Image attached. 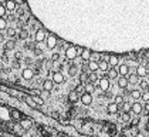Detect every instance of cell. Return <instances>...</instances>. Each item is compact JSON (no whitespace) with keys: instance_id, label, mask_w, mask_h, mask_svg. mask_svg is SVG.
I'll return each instance as SVG.
<instances>
[{"instance_id":"1","label":"cell","mask_w":149,"mask_h":137,"mask_svg":"<svg viewBox=\"0 0 149 137\" xmlns=\"http://www.w3.org/2000/svg\"><path fill=\"white\" fill-rule=\"evenodd\" d=\"M77 49L74 47V46H68L67 47V50H66V57L67 59H70V60H74L75 57H77Z\"/></svg>"},{"instance_id":"2","label":"cell","mask_w":149,"mask_h":137,"mask_svg":"<svg viewBox=\"0 0 149 137\" xmlns=\"http://www.w3.org/2000/svg\"><path fill=\"white\" fill-rule=\"evenodd\" d=\"M98 82H99V89L102 91H107L109 89V79L108 77H102V79H99Z\"/></svg>"},{"instance_id":"3","label":"cell","mask_w":149,"mask_h":137,"mask_svg":"<svg viewBox=\"0 0 149 137\" xmlns=\"http://www.w3.org/2000/svg\"><path fill=\"white\" fill-rule=\"evenodd\" d=\"M46 34H47V33H46L44 30H41V29H40V30H37V32H36V36H34L36 42L41 43L43 40H46V39H47V36H46Z\"/></svg>"},{"instance_id":"4","label":"cell","mask_w":149,"mask_h":137,"mask_svg":"<svg viewBox=\"0 0 149 137\" xmlns=\"http://www.w3.org/2000/svg\"><path fill=\"white\" fill-rule=\"evenodd\" d=\"M81 103H83L84 106H90V104L92 103V96H91V93H84L83 96H81Z\"/></svg>"},{"instance_id":"5","label":"cell","mask_w":149,"mask_h":137,"mask_svg":"<svg viewBox=\"0 0 149 137\" xmlns=\"http://www.w3.org/2000/svg\"><path fill=\"white\" fill-rule=\"evenodd\" d=\"M53 82H54V84H61L64 82V76L60 71H57V73L53 74Z\"/></svg>"},{"instance_id":"6","label":"cell","mask_w":149,"mask_h":137,"mask_svg":"<svg viewBox=\"0 0 149 137\" xmlns=\"http://www.w3.org/2000/svg\"><path fill=\"white\" fill-rule=\"evenodd\" d=\"M55 46H57V39L51 34V36L47 37V47H49V49H54Z\"/></svg>"},{"instance_id":"7","label":"cell","mask_w":149,"mask_h":137,"mask_svg":"<svg viewBox=\"0 0 149 137\" xmlns=\"http://www.w3.org/2000/svg\"><path fill=\"white\" fill-rule=\"evenodd\" d=\"M4 7H6V10H10V12H13V10L16 9V1H14V0H6V3H4Z\"/></svg>"},{"instance_id":"8","label":"cell","mask_w":149,"mask_h":137,"mask_svg":"<svg viewBox=\"0 0 149 137\" xmlns=\"http://www.w3.org/2000/svg\"><path fill=\"white\" fill-rule=\"evenodd\" d=\"M33 77V70L31 68H24L23 70V79L24 80H31Z\"/></svg>"},{"instance_id":"9","label":"cell","mask_w":149,"mask_h":137,"mask_svg":"<svg viewBox=\"0 0 149 137\" xmlns=\"http://www.w3.org/2000/svg\"><path fill=\"white\" fill-rule=\"evenodd\" d=\"M132 111L135 114H141L142 113V104L141 103H132Z\"/></svg>"},{"instance_id":"10","label":"cell","mask_w":149,"mask_h":137,"mask_svg":"<svg viewBox=\"0 0 149 137\" xmlns=\"http://www.w3.org/2000/svg\"><path fill=\"white\" fill-rule=\"evenodd\" d=\"M128 83H129V82H128V79H126L125 76H121L119 80H118V86H119L121 89H125V87L128 86Z\"/></svg>"},{"instance_id":"11","label":"cell","mask_w":149,"mask_h":137,"mask_svg":"<svg viewBox=\"0 0 149 137\" xmlns=\"http://www.w3.org/2000/svg\"><path fill=\"white\" fill-rule=\"evenodd\" d=\"M107 109H108V113H111V114H115L116 111H118V104H116L115 102H114V103H109Z\"/></svg>"},{"instance_id":"12","label":"cell","mask_w":149,"mask_h":137,"mask_svg":"<svg viewBox=\"0 0 149 137\" xmlns=\"http://www.w3.org/2000/svg\"><path fill=\"white\" fill-rule=\"evenodd\" d=\"M146 68H145V66H138L136 67V74L139 76V77H145L146 76Z\"/></svg>"},{"instance_id":"13","label":"cell","mask_w":149,"mask_h":137,"mask_svg":"<svg viewBox=\"0 0 149 137\" xmlns=\"http://www.w3.org/2000/svg\"><path fill=\"white\" fill-rule=\"evenodd\" d=\"M129 73V67L126 66V64H121V67L118 70V74H121V76H126Z\"/></svg>"},{"instance_id":"14","label":"cell","mask_w":149,"mask_h":137,"mask_svg":"<svg viewBox=\"0 0 149 137\" xmlns=\"http://www.w3.org/2000/svg\"><path fill=\"white\" fill-rule=\"evenodd\" d=\"M43 87H44V90H53V87H54V82L53 80H44V83H43Z\"/></svg>"},{"instance_id":"15","label":"cell","mask_w":149,"mask_h":137,"mask_svg":"<svg viewBox=\"0 0 149 137\" xmlns=\"http://www.w3.org/2000/svg\"><path fill=\"white\" fill-rule=\"evenodd\" d=\"M108 62H104V60H101V62H98V68L101 70V71H108Z\"/></svg>"},{"instance_id":"16","label":"cell","mask_w":149,"mask_h":137,"mask_svg":"<svg viewBox=\"0 0 149 137\" xmlns=\"http://www.w3.org/2000/svg\"><path fill=\"white\" fill-rule=\"evenodd\" d=\"M78 73V67L77 66H74V64H71L70 67H68V74L71 76V77H74L75 74Z\"/></svg>"},{"instance_id":"17","label":"cell","mask_w":149,"mask_h":137,"mask_svg":"<svg viewBox=\"0 0 149 137\" xmlns=\"http://www.w3.org/2000/svg\"><path fill=\"white\" fill-rule=\"evenodd\" d=\"M118 63H119V59H118L116 56H111L109 60H108V64H109V66H118Z\"/></svg>"},{"instance_id":"18","label":"cell","mask_w":149,"mask_h":137,"mask_svg":"<svg viewBox=\"0 0 149 137\" xmlns=\"http://www.w3.org/2000/svg\"><path fill=\"white\" fill-rule=\"evenodd\" d=\"M88 68H90L91 71H97V70H98V62H94V60L90 62V63H88Z\"/></svg>"},{"instance_id":"19","label":"cell","mask_w":149,"mask_h":137,"mask_svg":"<svg viewBox=\"0 0 149 137\" xmlns=\"http://www.w3.org/2000/svg\"><path fill=\"white\" fill-rule=\"evenodd\" d=\"M77 99H78L77 91H70V94H68V100H70L71 103H75L77 102Z\"/></svg>"},{"instance_id":"20","label":"cell","mask_w":149,"mask_h":137,"mask_svg":"<svg viewBox=\"0 0 149 137\" xmlns=\"http://www.w3.org/2000/svg\"><path fill=\"white\" fill-rule=\"evenodd\" d=\"M141 94H142V91H139V90H132V91H131V97H132L133 100L141 99Z\"/></svg>"},{"instance_id":"21","label":"cell","mask_w":149,"mask_h":137,"mask_svg":"<svg viewBox=\"0 0 149 137\" xmlns=\"http://www.w3.org/2000/svg\"><path fill=\"white\" fill-rule=\"evenodd\" d=\"M118 77V71H116L115 68H109V71H108V79H116Z\"/></svg>"},{"instance_id":"22","label":"cell","mask_w":149,"mask_h":137,"mask_svg":"<svg viewBox=\"0 0 149 137\" xmlns=\"http://www.w3.org/2000/svg\"><path fill=\"white\" fill-rule=\"evenodd\" d=\"M88 80H90L91 83H95V82H98V76H97V73H95V71H92V73L88 76Z\"/></svg>"},{"instance_id":"23","label":"cell","mask_w":149,"mask_h":137,"mask_svg":"<svg viewBox=\"0 0 149 137\" xmlns=\"http://www.w3.org/2000/svg\"><path fill=\"white\" fill-rule=\"evenodd\" d=\"M20 124H21V127H23V129H26V130L31 127V121H30V120H23Z\"/></svg>"},{"instance_id":"24","label":"cell","mask_w":149,"mask_h":137,"mask_svg":"<svg viewBox=\"0 0 149 137\" xmlns=\"http://www.w3.org/2000/svg\"><path fill=\"white\" fill-rule=\"evenodd\" d=\"M114 102L116 103V104H118V106H122V104H124V97H122V96H119V94H118V96H115V99H114Z\"/></svg>"},{"instance_id":"25","label":"cell","mask_w":149,"mask_h":137,"mask_svg":"<svg viewBox=\"0 0 149 137\" xmlns=\"http://www.w3.org/2000/svg\"><path fill=\"white\" fill-rule=\"evenodd\" d=\"M141 99H142L144 102H149V91H148V90H144V91H142Z\"/></svg>"},{"instance_id":"26","label":"cell","mask_w":149,"mask_h":137,"mask_svg":"<svg viewBox=\"0 0 149 137\" xmlns=\"http://www.w3.org/2000/svg\"><path fill=\"white\" fill-rule=\"evenodd\" d=\"M122 109H124L125 113H129V110H132V104H129V103H124V104H122Z\"/></svg>"},{"instance_id":"27","label":"cell","mask_w":149,"mask_h":137,"mask_svg":"<svg viewBox=\"0 0 149 137\" xmlns=\"http://www.w3.org/2000/svg\"><path fill=\"white\" fill-rule=\"evenodd\" d=\"M12 117H13L14 120L21 119V113H20V111H17V110H13V111H12Z\"/></svg>"},{"instance_id":"28","label":"cell","mask_w":149,"mask_h":137,"mask_svg":"<svg viewBox=\"0 0 149 137\" xmlns=\"http://www.w3.org/2000/svg\"><path fill=\"white\" fill-rule=\"evenodd\" d=\"M33 100L36 104H43L44 103V99H41V96H33Z\"/></svg>"},{"instance_id":"29","label":"cell","mask_w":149,"mask_h":137,"mask_svg":"<svg viewBox=\"0 0 149 137\" xmlns=\"http://www.w3.org/2000/svg\"><path fill=\"white\" fill-rule=\"evenodd\" d=\"M119 119H122V121H129V120H131V116H129V113H125V111H124Z\"/></svg>"},{"instance_id":"30","label":"cell","mask_w":149,"mask_h":137,"mask_svg":"<svg viewBox=\"0 0 149 137\" xmlns=\"http://www.w3.org/2000/svg\"><path fill=\"white\" fill-rule=\"evenodd\" d=\"M91 91H94V86L91 83H87L85 84V93H91Z\"/></svg>"},{"instance_id":"31","label":"cell","mask_w":149,"mask_h":137,"mask_svg":"<svg viewBox=\"0 0 149 137\" xmlns=\"http://www.w3.org/2000/svg\"><path fill=\"white\" fill-rule=\"evenodd\" d=\"M90 54H91V51H90V50H83V53H81V57H83L84 60H87V59H90Z\"/></svg>"},{"instance_id":"32","label":"cell","mask_w":149,"mask_h":137,"mask_svg":"<svg viewBox=\"0 0 149 137\" xmlns=\"http://www.w3.org/2000/svg\"><path fill=\"white\" fill-rule=\"evenodd\" d=\"M26 102H27V104H29V106H31V107H36V106H37V104L34 103L33 97H26Z\"/></svg>"},{"instance_id":"33","label":"cell","mask_w":149,"mask_h":137,"mask_svg":"<svg viewBox=\"0 0 149 137\" xmlns=\"http://www.w3.org/2000/svg\"><path fill=\"white\" fill-rule=\"evenodd\" d=\"M7 27V24H6V20L3 19V17H0V30H4Z\"/></svg>"},{"instance_id":"34","label":"cell","mask_w":149,"mask_h":137,"mask_svg":"<svg viewBox=\"0 0 149 137\" xmlns=\"http://www.w3.org/2000/svg\"><path fill=\"white\" fill-rule=\"evenodd\" d=\"M90 59H92L94 62H97L99 59V56H98V53H95V51H91V54H90Z\"/></svg>"},{"instance_id":"35","label":"cell","mask_w":149,"mask_h":137,"mask_svg":"<svg viewBox=\"0 0 149 137\" xmlns=\"http://www.w3.org/2000/svg\"><path fill=\"white\" fill-rule=\"evenodd\" d=\"M138 77H139L138 74H136V76H131V77L128 79V82H131V83H138Z\"/></svg>"},{"instance_id":"36","label":"cell","mask_w":149,"mask_h":137,"mask_svg":"<svg viewBox=\"0 0 149 137\" xmlns=\"http://www.w3.org/2000/svg\"><path fill=\"white\" fill-rule=\"evenodd\" d=\"M27 30H21V32H20V34H18V36H20V39H23V40H24V39H27Z\"/></svg>"},{"instance_id":"37","label":"cell","mask_w":149,"mask_h":137,"mask_svg":"<svg viewBox=\"0 0 149 137\" xmlns=\"http://www.w3.org/2000/svg\"><path fill=\"white\" fill-rule=\"evenodd\" d=\"M14 34H16V30H14V29H7V36H9V37H13Z\"/></svg>"},{"instance_id":"38","label":"cell","mask_w":149,"mask_h":137,"mask_svg":"<svg viewBox=\"0 0 149 137\" xmlns=\"http://www.w3.org/2000/svg\"><path fill=\"white\" fill-rule=\"evenodd\" d=\"M41 99H49V96H50V93L47 91V90H44V91H41Z\"/></svg>"},{"instance_id":"39","label":"cell","mask_w":149,"mask_h":137,"mask_svg":"<svg viewBox=\"0 0 149 137\" xmlns=\"http://www.w3.org/2000/svg\"><path fill=\"white\" fill-rule=\"evenodd\" d=\"M4 15H6V7L3 4H0V17H3Z\"/></svg>"},{"instance_id":"40","label":"cell","mask_w":149,"mask_h":137,"mask_svg":"<svg viewBox=\"0 0 149 137\" xmlns=\"http://www.w3.org/2000/svg\"><path fill=\"white\" fill-rule=\"evenodd\" d=\"M139 84H141V87H142V89H144V90H146V87H148V82H146V80H142V82H141V83H139Z\"/></svg>"},{"instance_id":"41","label":"cell","mask_w":149,"mask_h":137,"mask_svg":"<svg viewBox=\"0 0 149 137\" xmlns=\"http://www.w3.org/2000/svg\"><path fill=\"white\" fill-rule=\"evenodd\" d=\"M14 47V43L13 42H7L6 43V49H13Z\"/></svg>"},{"instance_id":"42","label":"cell","mask_w":149,"mask_h":137,"mask_svg":"<svg viewBox=\"0 0 149 137\" xmlns=\"http://www.w3.org/2000/svg\"><path fill=\"white\" fill-rule=\"evenodd\" d=\"M80 79H81V82H83V83H85V82H87V80H88V76H87V74H85V73H83V74H81V77H80Z\"/></svg>"},{"instance_id":"43","label":"cell","mask_w":149,"mask_h":137,"mask_svg":"<svg viewBox=\"0 0 149 137\" xmlns=\"http://www.w3.org/2000/svg\"><path fill=\"white\" fill-rule=\"evenodd\" d=\"M58 57H60V54H58V53H55V54H53L51 60H53V62H57V60H58Z\"/></svg>"},{"instance_id":"44","label":"cell","mask_w":149,"mask_h":137,"mask_svg":"<svg viewBox=\"0 0 149 137\" xmlns=\"http://www.w3.org/2000/svg\"><path fill=\"white\" fill-rule=\"evenodd\" d=\"M136 137H144V134H142V133H138V134H136Z\"/></svg>"},{"instance_id":"45","label":"cell","mask_w":149,"mask_h":137,"mask_svg":"<svg viewBox=\"0 0 149 137\" xmlns=\"http://www.w3.org/2000/svg\"><path fill=\"white\" fill-rule=\"evenodd\" d=\"M3 3H6V0H0V4H3Z\"/></svg>"},{"instance_id":"46","label":"cell","mask_w":149,"mask_h":137,"mask_svg":"<svg viewBox=\"0 0 149 137\" xmlns=\"http://www.w3.org/2000/svg\"><path fill=\"white\" fill-rule=\"evenodd\" d=\"M1 40H3V37H1V36H0V42H1Z\"/></svg>"},{"instance_id":"47","label":"cell","mask_w":149,"mask_h":137,"mask_svg":"<svg viewBox=\"0 0 149 137\" xmlns=\"http://www.w3.org/2000/svg\"><path fill=\"white\" fill-rule=\"evenodd\" d=\"M146 90H148V91H149V84H148V87H146Z\"/></svg>"},{"instance_id":"48","label":"cell","mask_w":149,"mask_h":137,"mask_svg":"<svg viewBox=\"0 0 149 137\" xmlns=\"http://www.w3.org/2000/svg\"><path fill=\"white\" fill-rule=\"evenodd\" d=\"M0 137H7V136H1V134H0Z\"/></svg>"},{"instance_id":"49","label":"cell","mask_w":149,"mask_h":137,"mask_svg":"<svg viewBox=\"0 0 149 137\" xmlns=\"http://www.w3.org/2000/svg\"><path fill=\"white\" fill-rule=\"evenodd\" d=\"M148 126H149V117H148Z\"/></svg>"}]
</instances>
